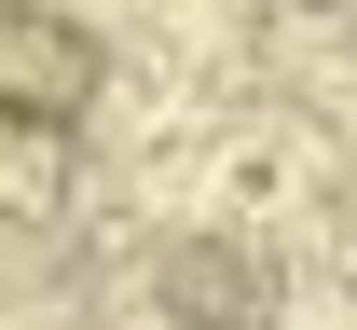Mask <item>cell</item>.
Wrapping results in <instances>:
<instances>
[{
    "instance_id": "1",
    "label": "cell",
    "mask_w": 357,
    "mask_h": 330,
    "mask_svg": "<svg viewBox=\"0 0 357 330\" xmlns=\"http://www.w3.org/2000/svg\"><path fill=\"white\" fill-rule=\"evenodd\" d=\"M96 124V42L42 0H0V220H55Z\"/></svg>"
}]
</instances>
